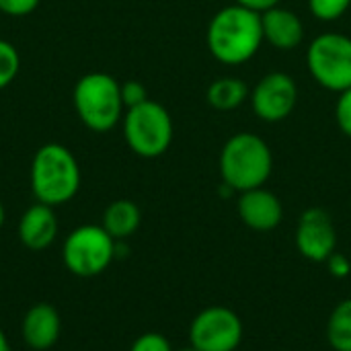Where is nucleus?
Segmentation results:
<instances>
[{
  "label": "nucleus",
  "mask_w": 351,
  "mask_h": 351,
  "mask_svg": "<svg viewBox=\"0 0 351 351\" xmlns=\"http://www.w3.org/2000/svg\"><path fill=\"white\" fill-rule=\"evenodd\" d=\"M206 41L210 53L222 64L239 66L249 62L263 43L261 12L237 2L220 8L208 25Z\"/></svg>",
  "instance_id": "f257e3e1"
},
{
  "label": "nucleus",
  "mask_w": 351,
  "mask_h": 351,
  "mask_svg": "<svg viewBox=\"0 0 351 351\" xmlns=\"http://www.w3.org/2000/svg\"><path fill=\"white\" fill-rule=\"evenodd\" d=\"M80 189V167L64 144H43L31 162V191L39 204H68Z\"/></svg>",
  "instance_id": "f03ea898"
},
{
  "label": "nucleus",
  "mask_w": 351,
  "mask_h": 351,
  "mask_svg": "<svg viewBox=\"0 0 351 351\" xmlns=\"http://www.w3.org/2000/svg\"><path fill=\"white\" fill-rule=\"evenodd\" d=\"M274 171V154L267 142L251 132L228 138L220 152V175L232 191L263 187Z\"/></svg>",
  "instance_id": "7ed1b4c3"
},
{
  "label": "nucleus",
  "mask_w": 351,
  "mask_h": 351,
  "mask_svg": "<svg viewBox=\"0 0 351 351\" xmlns=\"http://www.w3.org/2000/svg\"><path fill=\"white\" fill-rule=\"evenodd\" d=\"M72 103L78 119L93 132H109L123 117L121 84L107 72H88L74 84Z\"/></svg>",
  "instance_id": "20e7f679"
},
{
  "label": "nucleus",
  "mask_w": 351,
  "mask_h": 351,
  "mask_svg": "<svg viewBox=\"0 0 351 351\" xmlns=\"http://www.w3.org/2000/svg\"><path fill=\"white\" fill-rule=\"evenodd\" d=\"M123 138L134 154L142 158H156L171 148L173 119L160 103L148 99L125 111Z\"/></svg>",
  "instance_id": "39448f33"
},
{
  "label": "nucleus",
  "mask_w": 351,
  "mask_h": 351,
  "mask_svg": "<svg viewBox=\"0 0 351 351\" xmlns=\"http://www.w3.org/2000/svg\"><path fill=\"white\" fill-rule=\"evenodd\" d=\"M117 255V241L97 224H82L74 228L62 247V261L72 276L95 278L101 276Z\"/></svg>",
  "instance_id": "423d86ee"
},
{
  "label": "nucleus",
  "mask_w": 351,
  "mask_h": 351,
  "mask_svg": "<svg viewBox=\"0 0 351 351\" xmlns=\"http://www.w3.org/2000/svg\"><path fill=\"white\" fill-rule=\"evenodd\" d=\"M313 78L327 90L351 88V37L343 33H323L313 39L306 51Z\"/></svg>",
  "instance_id": "0eeeda50"
},
{
  "label": "nucleus",
  "mask_w": 351,
  "mask_h": 351,
  "mask_svg": "<svg viewBox=\"0 0 351 351\" xmlns=\"http://www.w3.org/2000/svg\"><path fill=\"white\" fill-rule=\"evenodd\" d=\"M189 341L197 351H237L243 341V321L226 306L204 308L191 321Z\"/></svg>",
  "instance_id": "6e6552de"
},
{
  "label": "nucleus",
  "mask_w": 351,
  "mask_h": 351,
  "mask_svg": "<svg viewBox=\"0 0 351 351\" xmlns=\"http://www.w3.org/2000/svg\"><path fill=\"white\" fill-rule=\"evenodd\" d=\"M298 86L296 80L286 72L265 74L253 88L251 105L261 121L278 123L284 121L296 107Z\"/></svg>",
  "instance_id": "1a4fd4ad"
},
{
  "label": "nucleus",
  "mask_w": 351,
  "mask_h": 351,
  "mask_svg": "<svg viewBox=\"0 0 351 351\" xmlns=\"http://www.w3.org/2000/svg\"><path fill=\"white\" fill-rule=\"evenodd\" d=\"M298 253L315 263H325L337 249V230L333 218L323 208H308L298 218L296 226Z\"/></svg>",
  "instance_id": "9d476101"
},
{
  "label": "nucleus",
  "mask_w": 351,
  "mask_h": 351,
  "mask_svg": "<svg viewBox=\"0 0 351 351\" xmlns=\"http://www.w3.org/2000/svg\"><path fill=\"white\" fill-rule=\"evenodd\" d=\"M237 208L243 224L257 232H269L278 228L284 218V206L280 197L263 187L243 191Z\"/></svg>",
  "instance_id": "9b49d317"
},
{
  "label": "nucleus",
  "mask_w": 351,
  "mask_h": 351,
  "mask_svg": "<svg viewBox=\"0 0 351 351\" xmlns=\"http://www.w3.org/2000/svg\"><path fill=\"white\" fill-rule=\"evenodd\" d=\"M60 333H62V319L51 304L37 302L25 313L21 323V337L29 350H51L58 343Z\"/></svg>",
  "instance_id": "f8f14e48"
},
{
  "label": "nucleus",
  "mask_w": 351,
  "mask_h": 351,
  "mask_svg": "<svg viewBox=\"0 0 351 351\" xmlns=\"http://www.w3.org/2000/svg\"><path fill=\"white\" fill-rule=\"evenodd\" d=\"M58 237V216L51 206L33 204L19 220V239L31 251H43Z\"/></svg>",
  "instance_id": "ddd939ff"
},
{
  "label": "nucleus",
  "mask_w": 351,
  "mask_h": 351,
  "mask_svg": "<svg viewBox=\"0 0 351 351\" xmlns=\"http://www.w3.org/2000/svg\"><path fill=\"white\" fill-rule=\"evenodd\" d=\"M261 27H263V41L274 45L276 49L290 51L302 43L304 25L294 10L274 6L261 12Z\"/></svg>",
  "instance_id": "4468645a"
},
{
  "label": "nucleus",
  "mask_w": 351,
  "mask_h": 351,
  "mask_svg": "<svg viewBox=\"0 0 351 351\" xmlns=\"http://www.w3.org/2000/svg\"><path fill=\"white\" fill-rule=\"evenodd\" d=\"M140 222H142V214H140V208L134 202L115 199L105 208L101 226L115 241H123V239L132 237L140 228Z\"/></svg>",
  "instance_id": "2eb2a0df"
},
{
  "label": "nucleus",
  "mask_w": 351,
  "mask_h": 351,
  "mask_svg": "<svg viewBox=\"0 0 351 351\" xmlns=\"http://www.w3.org/2000/svg\"><path fill=\"white\" fill-rule=\"evenodd\" d=\"M249 99V86L243 78L222 76L216 78L208 88V103L216 111H232Z\"/></svg>",
  "instance_id": "dca6fc26"
},
{
  "label": "nucleus",
  "mask_w": 351,
  "mask_h": 351,
  "mask_svg": "<svg viewBox=\"0 0 351 351\" xmlns=\"http://www.w3.org/2000/svg\"><path fill=\"white\" fill-rule=\"evenodd\" d=\"M327 341L331 350L351 351V298L333 308L327 321Z\"/></svg>",
  "instance_id": "f3484780"
},
{
  "label": "nucleus",
  "mask_w": 351,
  "mask_h": 351,
  "mask_svg": "<svg viewBox=\"0 0 351 351\" xmlns=\"http://www.w3.org/2000/svg\"><path fill=\"white\" fill-rule=\"evenodd\" d=\"M21 70V56L16 47L4 39H0V90L6 88Z\"/></svg>",
  "instance_id": "a211bd4d"
},
{
  "label": "nucleus",
  "mask_w": 351,
  "mask_h": 351,
  "mask_svg": "<svg viewBox=\"0 0 351 351\" xmlns=\"http://www.w3.org/2000/svg\"><path fill=\"white\" fill-rule=\"evenodd\" d=\"M351 6V0H308V8L313 12V16H317L319 21L331 23L337 21L339 16H343Z\"/></svg>",
  "instance_id": "6ab92c4d"
},
{
  "label": "nucleus",
  "mask_w": 351,
  "mask_h": 351,
  "mask_svg": "<svg viewBox=\"0 0 351 351\" xmlns=\"http://www.w3.org/2000/svg\"><path fill=\"white\" fill-rule=\"evenodd\" d=\"M121 101L125 109H132L136 105H142L144 101H148V90L142 82L138 80H128L121 84Z\"/></svg>",
  "instance_id": "aec40b11"
},
{
  "label": "nucleus",
  "mask_w": 351,
  "mask_h": 351,
  "mask_svg": "<svg viewBox=\"0 0 351 351\" xmlns=\"http://www.w3.org/2000/svg\"><path fill=\"white\" fill-rule=\"evenodd\" d=\"M335 121L339 130L351 138V88L339 93L337 105H335Z\"/></svg>",
  "instance_id": "412c9836"
},
{
  "label": "nucleus",
  "mask_w": 351,
  "mask_h": 351,
  "mask_svg": "<svg viewBox=\"0 0 351 351\" xmlns=\"http://www.w3.org/2000/svg\"><path fill=\"white\" fill-rule=\"evenodd\" d=\"M130 351H173L169 339L160 333H144L140 335L134 343Z\"/></svg>",
  "instance_id": "4be33fe9"
},
{
  "label": "nucleus",
  "mask_w": 351,
  "mask_h": 351,
  "mask_svg": "<svg viewBox=\"0 0 351 351\" xmlns=\"http://www.w3.org/2000/svg\"><path fill=\"white\" fill-rule=\"evenodd\" d=\"M41 0H0V12L8 16H25L31 14Z\"/></svg>",
  "instance_id": "5701e85b"
},
{
  "label": "nucleus",
  "mask_w": 351,
  "mask_h": 351,
  "mask_svg": "<svg viewBox=\"0 0 351 351\" xmlns=\"http://www.w3.org/2000/svg\"><path fill=\"white\" fill-rule=\"evenodd\" d=\"M327 267H329V274L333 276V278H337V280H343V278H348L351 274V261L346 257V255H341V253H333L327 261Z\"/></svg>",
  "instance_id": "b1692460"
},
{
  "label": "nucleus",
  "mask_w": 351,
  "mask_h": 351,
  "mask_svg": "<svg viewBox=\"0 0 351 351\" xmlns=\"http://www.w3.org/2000/svg\"><path fill=\"white\" fill-rule=\"evenodd\" d=\"M234 2L245 8H251L255 12H265L274 6H280V0H234Z\"/></svg>",
  "instance_id": "393cba45"
},
{
  "label": "nucleus",
  "mask_w": 351,
  "mask_h": 351,
  "mask_svg": "<svg viewBox=\"0 0 351 351\" xmlns=\"http://www.w3.org/2000/svg\"><path fill=\"white\" fill-rule=\"evenodd\" d=\"M0 351H10V343H8V337L6 333L0 329Z\"/></svg>",
  "instance_id": "a878e982"
},
{
  "label": "nucleus",
  "mask_w": 351,
  "mask_h": 351,
  "mask_svg": "<svg viewBox=\"0 0 351 351\" xmlns=\"http://www.w3.org/2000/svg\"><path fill=\"white\" fill-rule=\"evenodd\" d=\"M4 220H6V212H4V206H2V202H0V228L4 226Z\"/></svg>",
  "instance_id": "bb28decb"
},
{
  "label": "nucleus",
  "mask_w": 351,
  "mask_h": 351,
  "mask_svg": "<svg viewBox=\"0 0 351 351\" xmlns=\"http://www.w3.org/2000/svg\"><path fill=\"white\" fill-rule=\"evenodd\" d=\"M177 351H197L193 346H189V348H183V350H177Z\"/></svg>",
  "instance_id": "cd10ccee"
}]
</instances>
